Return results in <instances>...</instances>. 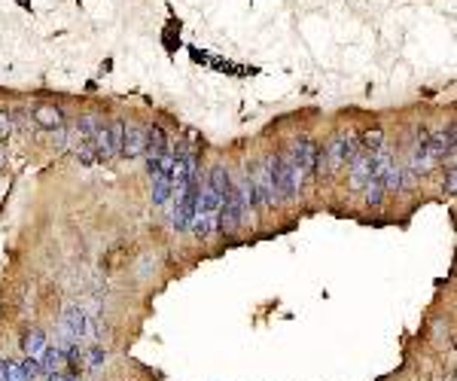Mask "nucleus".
<instances>
[{
  "mask_svg": "<svg viewBox=\"0 0 457 381\" xmlns=\"http://www.w3.org/2000/svg\"><path fill=\"white\" fill-rule=\"evenodd\" d=\"M250 171V180H253V189H256V208L260 210H271L278 208V192H274V180H271V171H269V159H260L256 165H247Z\"/></svg>",
  "mask_w": 457,
  "mask_h": 381,
  "instance_id": "1",
  "label": "nucleus"
},
{
  "mask_svg": "<svg viewBox=\"0 0 457 381\" xmlns=\"http://www.w3.org/2000/svg\"><path fill=\"white\" fill-rule=\"evenodd\" d=\"M372 168H375V152L360 150L351 162H347V186H351V189H363V183L369 180Z\"/></svg>",
  "mask_w": 457,
  "mask_h": 381,
  "instance_id": "2",
  "label": "nucleus"
},
{
  "mask_svg": "<svg viewBox=\"0 0 457 381\" xmlns=\"http://www.w3.org/2000/svg\"><path fill=\"white\" fill-rule=\"evenodd\" d=\"M147 150V125H140L135 120H126V134H122V152L119 156L137 159Z\"/></svg>",
  "mask_w": 457,
  "mask_h": 381,
  "instance_id": "3",
  "label": "nucleus"
},
{
  "mask_svg": "<svg viewBox=\"0 0 457 381\" xmlns=\"http://www.w3.org/2000/svg\"><path fill=\"white\" fill-rule=\"evenodd\" d=\"M168 150H174V141L168 138V131H165L159 122L147 125V150H144L147 162H156V159H162Z\"/></svg>",
  "mask_w": 457,
  "mask_h": 381,
  "instance_id": "4",
  "label": "nucleus"
},
{
  "mask_svg": "<svg viewBox=\"0 0 457 381\" xmlns=\"http://www.w3.org/2000/svg\"><path fill=\"white\" fill-rule=\"evenodd\" d=\"M31 116H34V125H40V129H64V110L58 104H49V101H43V104H34V110H31Z\"/></svg>",
  "mask_w": 457,
  "mask_h": 381,
  "instance_id": "5",
  "label": "nucleus"
},
{
  "mask_svg": "<svg viewBox=\"0 0 457 381\" xmlns=\"http://www.w3.org/2000/svg\"><path fill=\"white\" fill-rule=\"evenodd\" d=\"M22 348H24V357L40 360V357H43V351L49 348V338L40 333L37 326H31L28 333H24V338H22Z\"/></svg>",
  "mask_w": 457,
  "mask_h": 381,
  "instance_id": "6",
  "label": "nucleus"
},
{
  "mask_svg": "<svg viewBox=\"0 0 457 381\" xmlns=\"http://www.w3.org/2000/svg\"><path fill=\"white\" fill-rule=\"evenodd\" d=\"M363 192H366V205H369V208L378 210L381 205H384V196H387V192H384V186H381V177L369 174V180L363 183Z\"/></svg>",
  "mask_w": 457,
  "mask_h": 381,
  "instance_id": "7",
  "label": "nucleus"
},
{
  "mask_svg": "<svg viewBox=\"0 0 457 381\" xmlns=\"http://www.w3.org/2000/svg\"><path fill=\"white\" fill-rule=\"evenodd\" d=\"M73 156H77V162H80L82 168L98 165V156H95V147H91V141L73 138Z\"/></svg>",
  "mask_w": 457,
  "mask_h": 381,
  "instance_id": "8",
  "label": "nucleus"
},
{
  "mask_svg": "<svg viewBox=\"0 0 457 381\" xmlns=\"http://www.w3.org/2000/svg\"><path fill=\"white\" fill-rule=\"evenodd\" d=\"M107 129H110V152H113V159H119L122 134H126V120H122V116H113V120L107 122Z\"/></svg>",
  "mask_w": 457,
  "mask_h": 381,
  "instance_id": "9",
  "label": "nucleus"
},
{
  "mask_svg": "<svg viewBox=\"0 0 457 381\" xmlns=\"http://www.w3.org/2000/svg\"><path fill=\"white\" fill-rule=\"evenodd\" d=\"M360 147H363V150H369V152L381 150V147H384V129H381V125H375V129L363 131V138H360Z\"/></svg>",
  "mask_w": 457,
  "mask_h": 381,
  "instance_id": "10",
  "label": "nucleus"
},
{
  "mask_svg": "<svg viewBox=\"0 0 457 381\" xmlns=\"http://www.w3.org/2000/svg\"><path fill=\"white\" fill-rule=\"evenodd\" d=\"M13 129H15L13 110L10 107H0V143H6V141L13 138Z\"/></svg>",
  "mask_w": 457,
  "mask_h": 381,
  "instance_id": "11",
  "label": "nucleus"
},
{
  "mask_svg": "<svg viewBox=\"0 0 457 381\" xmlns=\"http://www.w3.org/2000/svg\"><path fill=\"white\" fill-rule=\"evenodd\" d=\"M454 189H457V168H454V159H451V162H448V168H445L442 192H445V196H454Z\"/></svg>",
  "mask_w": 457,
  "mask_h": 381,
  "instance_id": "12",
  "label": "nucleus"
},
{
  "mask_svg": "<svg viewBox=\"0 0 457 381\" xmlns=\"http://www.w3.org/2000/svg\"><path fill=\"white\" fill-rule=\"evenodd\" d=\"M189 58H193L195 64H207V62H211V55H207L204 49H195V46H189Z\"/></svg>",
  "mask_w": 457,
  "mask_h": 381,
  "instance_id": "13",
  "label": "nucleus"
},
{
  "mask_svg": "<svg viewBox=\"0 0 457 381\" xmlns=\"http://www.w3.org/2000/svg\"><path fill=\"white\" fill-rule=\"evenodd\" d=\"M101 360H104V351H101V348H95V351L89 354V366H98Z\"/></svg>",
  "mask_w": 457,
  "mask_h": 381,
  "instance_id": "14",
  "label": "nucleus"
},
{
  "mask_svg": "<svg viewBox=\"0 0 457 381\" xmlns=\"http://www.w3.org/2000/svg\"><path fill=\"white\" fill-rule=\"evenodd\" d=\"M113 71V58H104L101 62V73H110Z\"/></svg>",
  "mask_w": 457,
  "mask_h": 381,
  "instance_id": "15",
  "label": "nucleus"
},
{
  "mask_svg": "<svg viewBox=\"0 0 457 381\" xmlns=\"http://www.w3.org/2000/svg\"><path fill=\"white\" fill-rule=\"evenodd\" d=\"M19 6H24V10H31V0H15Z\"/></svg>",
  "mask_w": 457,
  "mask_h": 381,
  "instance_id": "16",
  "label": "nucleus"
}]
</instances>
